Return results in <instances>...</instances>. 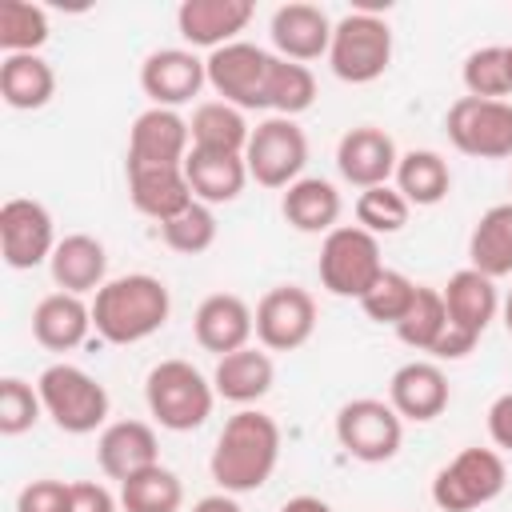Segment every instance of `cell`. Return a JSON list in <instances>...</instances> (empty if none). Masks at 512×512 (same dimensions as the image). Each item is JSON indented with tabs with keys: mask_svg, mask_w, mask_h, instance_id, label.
<instances>
[{
	"mask_svg": "<svg viewBox=\"0 0 512 512\" xmlns=\"http://www.w3.org/2000/svg\"><path fill=\"white\" fill-rule=\"evenodd\" d=\"M280 464V424L260 408H240L224 420L216 448L208 456V472L220 492L244 496L272 480Z\"/></svg>",
	"mask_w": 512,
	"mask_h": 512,
	"instance_id": "1",
	"label": "cell"
},
{
	"mask_svg": "<svg viewBox=\"0 0 512 512\" xmlns=\"http://www.w3.org/2000/svg\"><path fill=\"white\" fill-rule=\"evenodd\" d=\"M172 316L168 284L152 272H128L112 276L92 296V328L108 344H140L156 336Z\"/></svg>",
	"mask_w": 512,
	"mask_h": 512,
	"instance_id": "2",
	"label": "cell"
},
{
	"mask_svg": "<svg viewBox=\"0 0 512 512\" xmlns=\"http://www.w3.org/2000/svg\"><path fill=\"white\" fill-rule=\"evenodd\" d=\"M148 416L168 432H196L216 404L212 376H204L192 360H160L144 376Z\"/></svg>",
	"mask_w": 512,
	"mask_h": 512,
	"instance_id": "3",
	"label": "cell"
},
{
	"mask_svg": "<svg viewBox=\"0 0 512 512\" xmlns=\"http://www.w3.org/2000/svg\"><path fill=\"white\" fill-rule=\"evenodd\" d=\"M36 388H40V400H44V416H48L60 432H68V436H88V432H96V428H108V408H112V400H108V388H104L92 372H84V368L60 360V364H48V368L40 372Z\"/></svg>",
	"mask_w": 512,
	"mask_h": 512,
	"instance_id": "4",
	"label": "cell"
},
{
	"mask_svg": "<svg viewBox=\"0 0 512 512\" xmlns=\"http://www.w3.org/2000/svg\"><path fill=\"white\" fill-rule=\"evenodd\" d=\"M392 64V28L376 8H356L336 20L328 68L344 84H372Z\"/></svg>",
	"mask_w": 512,
	"mask_h": 512,
	"instance_id": "5",
	"label": "cell"
},
{
	"mask_svg": "<svg viewBox=\"0 0 512 512\" xmlns=\"http://www.w3.org/2000/svg\"><path fill=\"white\" fill-rule=\"evenodd\" d=\"M324 292L340 300H356L380 280L384 256H380V236L364 232L360 224H340L320 240V260H316Z\"/></svg>",
	"mask_w": 512,
	"mask_h": 512,
	"instance_id": "6",
	"label": "cell"
},
{
	"mask_svg": "<svg viewBox=\"0 0 512 512\" xmlns=\"http://www.w3.org/2000/svg\"><path fill=\"white\" fill-rule=\"evenodd\" d=\"M508 484L504 456L496 448H460L436 476H432V504L440 512H472L492 504Z\"/></svg>",
	"mask_w": 512,
	"mask_h": 512,
	"instance_id": "7",
	"label": "cell"
},
{
	"mask_svg": "<svg viewBox=\"0 0 512 512\" xmlns=\"http://www.w3.org/2000/svg\"><path fill=\"white\" fill-rule=\"evenodd\" d=\"M336 440L360 464H388L404 444V420L388 400L356 396L336 408Z\"/></svg>",
	"mask_w": 512,
	"mask_h": 512,
	"instance_id": "8",
	"label": "cell"
},
{
	"mask_svg": "<svg viewBox=\"0 0 512 512\" xmlns=\"http://www.w3.org/2000/svg\"><path fill=\"white\" fill-rule=\"evenodd\" d=\"M208 88L240 112H268V68L272 52L252 40H232L204 56Z\"/></svg>",
	"mask_w": 512,
	"mask_h": 512,
	"instance_id": "9",
	"label": "cell"
},
{
	"mask_svg": "<svg viewBox=\"0 0 512 512\" xmlns=\"http://www.w3.org/2000/svg\"><path fill=\"white\" fill-rule=\"evenodd\" d=\"M244 164H248V180H256L260 188H288L304 176L308 164V136L296 120L288 116H268L252 128L248 148H244Z\"/></svg>",
	"mask_w": 512,
	"mask_h": 512,
	"instance_id": "10",
	"label": "cell"
},
{
	"mask_svg": "<svg viewBox=\"0 0 512 512\" xmlns=\"http://www.w3.org/2000/svg\"><path fill=\"white\" fill-rule=\"evenodd\" d=\"M444 132L452 148L472 160H508L512 156V100L460 96L444 112Z\"/></svg>",
	"mask_w": 512,
	"mask_h": 512,
	"instance_id": "11",
	"label": "cell"
},
{
	"mask_svg": "<svg viewBox=\"0 0 512 512\" xmlns=\"http://www.w3.org/2000/svg\"><path fill=\"white\" fill-rule=\"evenodd\" d=\"M56 224L40 200L12 196L0 204V256L12 272H32L56 252Z\"/></svg>",
	"mask_w": 512,
	"mask_h": 512,
	"instance_id": "12",
	"label": "cell"
},
{
	"mask_svg": "<svg viewBox=\"0 0 512 512\" xmlns=\"http://www.w3.org/2000/svg\"><path fill=\"white\" fill-rule=\"evenodd\" d=\"M316 332V300L300 284H276L256 300V340L268 352H296Z\"/></svg>",
	"mask_w": 512,
	"mask_h": 512,
	"instance_id": "13",
	"label": "cell"
},
{
	"mask_svg": "<svg viewBox=\"0 0 512 512\" xmlns=\"http://www.w3.org/2000/svg\"><path fill=\"white\" fill-rule=\"evenodd\" d=\"M208 84V68L192 48H156L140 64V92L152 108H184Z\"/></svg>",
	"mask_w": 512,
	"mask_h": 512,
	"instance_id": "14",
	"label": "cell"
},
{
	"mask_svg": "<svg viewBox=\"0 0 512 512\" xmlns=\"http://www.w3.org/2000/svg\"><path fill=\"white\" fill-rule=\"evenodd\" d=\"M396 164H400V148L396 140L376 128V124H356L340 136L336 144V168L344 176V184L352 188H380V184H392L396 176Z\"/></svg>",
	"mask_w": 512,
	"mask_h": 512,
	"instance_id": "15",
	"label": "cell"
},
{
	"mask_svg": "<svg viewBox=\"0 0 512 512\" xmlns=\"http://www.w3.org/2000/svg\"><path fill=\"white\" fill-rule=\"evenodd\" d=\"M192 336L216 360L228 352H240L256 336V308H248V300L236 292H212L200 300L192 316Z\"/></svg>",
	"mask_w": 512,
	"mask_h": 512,
	"instance_id": "16",
	"label": "cell"
},
{
	"mask_svg": "<svg viewBox=\"0 0 512 512\" xmlns=\"http://www.w3.org/2000/svg\"><path fill=\"white\" fill-rule=\"evenodd\" d=\"M332 20L320 4H308V0H292V4H280L272 12V48L276 56L284 60H296V64H312V60H328V48H332Z\"/></svg>",
	"mask_w": 512,
	"mask_h": 512,
	"instance_id": "17",
	"label": "cell"
},
{
	"mask_svg": "<svg viewBox=\"0 0 512 512\" xmlns=\"http://www.w3.org/2000/svg\"><path fill=\"white\" fill-rule=\"evenodd\" d=\"M256 4L252 0H184L176 8V28L184 36V44L196 48H224L232 40H240V32L252 24Z\"/></svg>",
	"mask_w": 512,
	"mask_h": 512,
	"instance_id": "18",
	"label": "cell"
},
{
	"mask_svg": "<svg viewBox=\"0 0 512 512\" xmlns=\"http://www.w3.org/2000/svg\"><path fill=\"white\" fill-rule=\"evenodd\" d=\"M192 152L188 120L176 108H144L128 128V160L124 164H184Z\"/></svg>",
	"mask_w": 512,
	"mask_h": 512,
	"instance_id": "19",
	"label": "cell"
},
{
	"mask_svg": "<svg viewBox=\"0 0 512 512\" xmlns=\"http://www.w3.org/2000/svg\"><path fill=\"white\" fill-rule=\"evenodd\" d=\"M124 176H128L132 208L156 224L180 216L196 200L184 176V164H124Z\"/></svg>",
	"mask_w": 512,
	"mask_h": 512,
	"instance_id": "20",
	"label": "cell"
},
{
	"mask_svg": "<svg viewBox=\"0 0 512 512\" xmlns=\"http://www.w3.org/2000/svg\"><path fill=\"white\" fill-rule=\"evenodd\" d=\"M448 400H452V388L436 360H408L388 380V404L396 408L400 420L428 424L448 408Z\"/></svg>",
	"mask_w": 512,
	"mask_h": 512,
	"instance_id": "21",
	"label": "cell"
},
{
	"mask_svg": "<svg viewBox=\"0 0 512 512\" xmlns=\"http://www.w3.org/2000/svg\"><path fill=\"white\" fill-rule=\"evenodd\" d=\"M96 464L108 480L124 484L136 472L160 464V440L148 420H112L96 440Z\"/></svg>",
	"mask_w": 512,
	"mask_h": 512,
	"instance_id": "22",
	"label": "cell"
},
{
	"mask_svg": "<svg viewBox=\"0 0 512 512\" xmlns=\"http://www.w3.org/2000/svg\"><path fill=\"white\" fill-rule=\"evenodd\" d=\"M440 292H444V308H448V328L480 344V336L488 332V324L500 312L496 280H488L476 268H460L448 276V284Z\"/></svg>",
	"mask_w": 512,
	"mask_h": 512,
	"instance_id": "23",
	"label": "cell"
},
{
	"mask_svg": "<svg viewBox=\"0 0 512 512\" xmlns=\"http://www.w3.org/2000/svg\"><path fill=\"white\" fill-rule=\"evenodd\" d=\"M276 384V364H272V352L268 348H240V352H228L216 360L212 368V388H216V400H228L236 408H252L256 400H264Z\"/></svg>",
	"mask_w": 512,
	"mask_h": 512,
	"instance_id": "24",
	"label": "cell"
},
{
	"mask_svg": "<svg viewBox=\"0 0 512 512\" xmlns=\"http://www.w3.org/2000/svg\"><path fill=\"white\" fill-rule=\"evenodd\" d=\"M92 332V304H84V296L72 292H48L44 300H36L32 308V336L40 348L48 352H72L88 340Z\"/></svg>",
	"mask_w": 512,
	"mask_h": 512,
	"instance_id": "25",
	"label": "cell"
},
{
	"mask_svg": "<svg viewBox=\"0 0 512 512\" xmlns=\"http://www.w3.org/2000/svg\"><path fill=\"white\" fill-rule=\"evenodd\" d=\"M48 272H52V284L60 292H72V296L92 292L96 296L108 284V252L96 236L72 232L56 244L52 260H48Z\"/></svg>",
	"mask_w": 512,
	"mask_h": 512,
	"instance_id": "26",
	"label": "cell"
},
{
	"mask_svg": "<svg viewBox=\"0 0 512 512\" xmlns=\"http://www.w3.org/2000/svg\"><path fill=\"white\" fill-rule=\"evenodd\" d=\"M340 208H344V200H340L336 184L324 180V176H300V180L288 184L284 196H280L284 220H288L296 232H304V236H328L332 228H340V224H336V220H340Z\"/></svg>",
	"mask_w": 512,
	"mask_h": 512,
	"instance_id": "27",
	"label": "cell"
},
{
	"mask_svg": "<svg viewBox=\"0 0 512 512\" xmlns=\"http://www.w3.org/2000/svg\"><path fill=\"white\" fill-rule=\"evenodd\" d=\"M184 176L192 184V196L208 208L216 204H232L244 184H248V164L244 156H232V152H200L192 148L188 160H184Z\"/></svg>",
	"mask_w": 512,
	"mask_h": 512,
	"instance_id": "28",
	"label": "cell"
},
{
	"mask_svg": "<svg viewBox=\"0 0 512 512\" xmlns=\"http://www.w3.org/2000/svg\"><path fill=\"white\" fill-rule=\"evenodd\" d=\"M468 268L484 272L488 280L512 276V200L492 204L480 212L468 236Z\"/></svg>",
	"mask_w": 512,
	"mask_h": 512,
	"instance_id": "29",
	"label": "cell"
},
{
	"mask_svg": "<svg viewBox=\"0 0 512 512\" xmlns=\"http://www.w3.org/2000/svg\"><path fill=\"white\" fill-rule=\"evenodd\" d=\"M0 96L16 112H40L56 96V72L40 52L0 60Z\"/></svg>",
	"mask_w": 512,
	"mask_h": 512,
	"instance_id": "30",
	"label": "cell"
},
{
	"mask_svg": "<svg viewBox=\"0 0 512 512\" xmlns=\"http://www.w3.org/2000/svg\"><path fill=\"white\" fill-rule=\"evenodd\" d=\"M392 184L412 208H436L452 192V168L436 148H412L400 152Z\"/></svg>",
	"mask_w": 512,
	"mask_h": 512,
	"instance_id": "31",
	"label": "cell"
},
{
	"mask_svg": "<svg viewBox=\"0 0 512 512\" xmlns=\"http://www.w3.org/2000/svg\"><path fill=\"white\" fill-rule=\"evenodd\" d=\"M188 132H192V148L200 152H232V156H244L248 148V116L240 108H232L228 100H204L192 108V120H188Z\"/></svg>",
	"mask_w": 512,
	"mask_h": 512,
	"instance_id": "32",
	"label": "cell"
},
{
	"mask_svg": "<svg viewBox=\"0 0 512 512\" xmlns=\"http://www.w3.org/2000/svg\"><path fill=\"white\" fill-rule=\"evenodd\" d=\"M268 112L272 116H288L296 120L300 112H308L316 104V76L308 64L284 60L272 52V68H268Z\"/></svg>",
	"mask_w": 512,
	"mask_h": 512,
	"instance_id": "33",
	"label": "cell"
},
{
	"mask_svg": "<svg viewBox=\"0 0 512 512\" xmlns=\"http://www.w3.org/2000/svg\"><path fill=\"white\" fill-rule=\"evenodd\" d=\"M448 332V308H444V292L440 288H428V284H416V296H412V308L404 312V320L396 324V340L408 344L412 352H428L440 344V336Z\"/></svg>",
	"mask_w": 512,
	"mask_h": 512,
	"instance_id": "34",
	"label": "cell"
},
{
	"mask_svg": "<svg viewBox=\"0 0 512 512\" xmlns=\"http://www.w3.org/2000/svg\"><path fill=\"white\" fill-rule=\"evenodd\" d=\"M180 504H184V484L164 464H152L120 484L124 512H180Z\"/></svg>",
	"mask_w": 512,
	"mask_h": 512,
	"instance_id": "35",
	"label": "cell"
},
{
	"mask_svg": "<svg viewBox=\"0 0 512 512\" xmlns=\"http://www.w3.org/2000/svg\"><path fill=\"white\" fill-rule=\"evenodd\" d=\"M48 44V12L32 0H0V52L24 56Z\"/></svg>",
	"mask_w": 512,
	"mask_h": 512,
	"instance_id": "36",
	"label": "cell"
},
{
	"mask_svg": "<svg viewBox=\"0 0 512 512\" xmlns=\"http://www.w3.org/2000/svg\"><path fill=\"white\" fill-rule=\"evenodd\" d=\"M460 80H464V92L476 96V100H504V96L512 92V84H508V64H504V44L472 48V52L464 56Z\"/></svg>",
	"mask_w": 512,
	"mask_h": 512,
	"instance_id": "37",
	"label": "cell"
},
{
	"mask_svg": "<svg viewBox=\"0 0 512 512\" xmlns=\"http://www.w3.org/2000/svg\"><path fill=\"white\" fill-rule=\"evenodd\" d=\"M412 216V204L396 192V184H380V188H364L356 196V224L372 236H396Z\"/></svg>",
	"mask_w": 512,
	"mask_h": 512,
	"instance_id": "38",
	"label": "cell"
},
{
	"mask_svg": "<svg viewBox=\"0 0 512 512\" xmlns=\"http://www.w3.org/2000/svg\"><path fill=\"white\" fill-rule=\"evenodd\" d=\"M160 236H164V244H168L172 252H180V256H200V252H208V248L216 244V212H212L208 204L192 200L180 216H172V220L160 224Z\"/></svg>",
	"mask_w": 512,
	"mask_h": 512,
	"instance_id": "39",
	"label": "cell"
},
{
	"mask_svg": "<svg viewBox=\"0 0 512 512\" xmlns=\"http://www.w3.org/2000/svg\"><path fill=\"white\" fill-rule=\"evenodd\" d=\"M412 296H416V280H408V276L396 272V268H384L380 280L360 296V308H364L368 320L396 328V324L404 320V312L412 308Z\"/></svg>",
	"mask_w": 512,
	"mask_h": 512,
	"instance_id": "40",
	"label": "cell"
},
{
	"mask_svg": "<svg viewBox=\"0 0 512 512\" xmlns=\"http://www.w3.org/2000/svg\"><path fill=\"white\" fill-rule=\"evenodd\" d=\"M40 416H44L40 388L20 376H4L0 380V436H24L36 428Z\"/></svg>",
	"mask_w": 512,
	"mask_h": 512,
	"instance_id": "41",
	"label": "cell"
},
{
	"mask_svg": "<svg viewBox=\"0 0 512 512\" xmlns=\"http://www.w3.org/2000/svg\"><path fill=\"white\" fill-rule=\"evenodd\" d=\"M68 500H72V484L56 476H40L16 492V512H68Z\"/></svg>",
	"mask_w": 512,
	"mask_h": 512,
	"instance_id": "42",
	"label": "cell"
},
{
	"mask_svg": "<svg viewBox=\"0 0 512 512\" xmlns=\"http://www.w3.org/2000/svg\"><path fill=\"white\" fill-rule=\"evenodd\" d=\"M116 496L100 480H72V500L68 512H116Z\"/></svg>",
	"mask_w": 512,
	"mask_h": 512,
	"instance_id": "43",
	"label": "cell"
},
{
	"mask_svg": "<svg viewBox=\"0 0 512 512\" xmlns=\"http://www.w3.org/2000/svg\"><path fill=\"white\" fill-rule=\"evenodd\" d=\"M488 436L500 452H512V392H500L488 404Z\"/></svg>",
	"mask_w": 512,
	"mask_h": 512,
	"instance_id": "44",
	"label": "cell"
},
{
	"mask_svg": "<svg viewBox=\"0 0 512 512\" xmlns=\"http://www.w3.org/2000/svg\"><path fill=\"white\" fill-rule=\"evenodd\" d=\"M192 512H244V508H240V500L232 492H212V496H200L192 504Z\"/></svg>",
	"mask_w": 512,
	"mask_h": 512,
	"instance_id": "45",
	"label": "cell"
},
{
	"mask_svg": "<svg viewBox=\"0 0 512 512\" xmlns=\"http://www.w3.org/2000/svg\"><path fill=\"white\" fill-rule=\"evenodd\" d=\"M280 512H332V504H328V500H320V496L300 492V496L284 500V504H280Z\"/></svg>",
	"mask_w": 512,
	"mask_h": 512,
	"instance_id": "46",
	"label": "cell"
},
{
	"mask_svg": "<svg viewBox=\"0 0 512 512\" xmlns=\"http://www.w3.org/2000/svg\"><path fill=\"white\" fill-rule=\"evenodd\" d=\"M500 316H504V328H508V336H512V288H508V296L500 300Z\"/></svg>",
	"mask_w": 512,
	"mask_h": 512,
	"instance_id": "47",
	"label": "cell"
},
{
	"mask_svg": "<svg viewBox=\"0 0 512 512\" xmlns=\"http://www.w3.org/2000/svg\"><path fill=\"white\" fill-rule=\"evenodd\" d=\"M504 64H508V84H512V44H504Z\"/></svg>",
	"mask_w": 512,
	"mask_h": 512,
	"instance_id": "48",
	"label": "cell"
}]
</instances>
